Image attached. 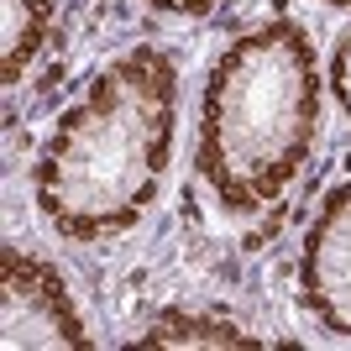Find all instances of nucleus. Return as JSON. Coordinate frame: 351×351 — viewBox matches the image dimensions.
I'll use <instances>...</instances> for the list:
<instances>
[{"instance_id": "nucleus-5", "label": "nucleus", "mask_w": 351, "mask_h": 351, "mask_svg": "<svg viewBox=\"0 0 351 351\" xmlns=\"http://www.w3.org/2000/svg\"><path fill=\"white\" fill-rule=\"evenodd\" d=\"M47 16H53V0H0V21H5V84H16L21 73L32 69L37 47L47 37Z\"/></svg>"}, {"instance_id": "nucleus-8", "label": "nucleus", "mask_w": 351, "mask_h": 351, "mask_svg": "<svg viewBox=\"0 0 351 351\" xmlns=\"http://www.w3.org/2000/svg\"><path fill=\"white\" fill-rule=\"evenodd\" d=\"M147 5H158V11H173V16H205V11H215L220 0H147Z\"/></svg>"}, {"instance_id": "nucleus-6", "label": "nucleus", "mask_w": 351, "mask_h": 351, "mask_svg": "<svg viewBox=\"0 0 351 351\" xmlns=\"http://www.w3.org/2000/svg\"><path fill=\"white\" fill-rule=\"evenodd\" d=\"M136 346H257V336H247L241 325L226 320H199V315H178V320L152 325Z\"/></svg>"}, {"instance_id": "nucleus-3", "label": "nucleus", "mask_w": 351, "mask_h": 351, "mask_svg": "<svg viewBox=\"0 0 351 351\" xmlns=\"http://www.w3.org/2000/svg\"><path fill=\"white\" fill-rule=\"evenodd\" d=\"M0 341L5 351H79L89 346L69 283L21 247L0 252Z\"/></svg>"}, {"instance_id": "nucleus-4", "label": "nucleus", "mask_w": 351, "mask_h": 351, "mask_svg": "<svg viewBox=\"0 0 351 351\" xmlns=\"http://www.w3.org/2000/svg\"><path fill=\"white\" fill-rule=\"evenodd\" d=\"M299 283L325 330L351 341V178L325 194V205L309 220Z\"/></svg>"}, {"instance_id": "nucleus-7", "label": "nucleus", "mask_w": 351, "mask_h": 351, "mask_svg": "<svg viewBox=\"0 0 351 351\" xmlns=\"http://www.w3.org/2000/svg\"><path fill=\"white\" fill-rule=\"evenodd\" d=\"M330 89H336L341 110L351 116V27L336 37V53H330Z\"/></svg>"}, {"instance_id": "nucleus-2", "label": "nucleus", "mask_w": 351, "mask_h": 351, "mask_svg": "<svg viewBox=\"0 0 351 351\" xmlns=\"http://www.w3.org/2000/svg\"><path fill=\"white\" fill-rule=\"evenodd\" d=\"M320 136V63L304 27L267 21L236 37L199 100V178L231 215L283 199Z\"/></svg>"}, {"instance_id": "nucleus-9", "label": "nucleus", "mask_w": 351, "mask_h": 351, "mask_svg": "<svg viewBox=\"0 0 351 351\" xmlns=\"http://www.w3.org/2000/svg\"><path fill=\"white\" fill-rule=\"evenodd\" d=\"M330 5H351V0H330Z\"/></svg>"}, {"instance_id": "nucleus-1", "label": "nucleus", "mask_w": 351, "mask_h": 351, "mask_svg": "<svg viewBox=\"0 0 351 351\" xmlns=\"http://www.w3.org/2000/svg\"><path fill=\"white\" fill-rule=\"evenodd\" d=\"M178 126V69L162 47H132L89 79L37 162V210L69 241L132 231L158 205Z\"/></svg>"}]
</instances>
